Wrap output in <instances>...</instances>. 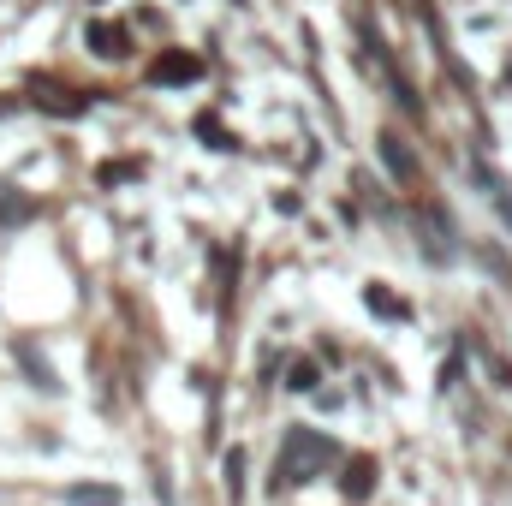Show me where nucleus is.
Wrapping results in <instances>:
<instances>
[{
	"label": "nucleus",
	"instance_id": "obj_1",
	"mask_svg": "<svg viewBox=\"0 0 512 506\" xmlns=\"http://www.w3.org/2000/svg\"><path fill=\"white\" fill-rule=\"evenodd\" d=\"M382 149H387V167H393L399 179H411V173H417V167H411V155L399 149V137H382Z\"/></svg>",
	"mask_w": 512,
	"mask_h": 506
}]
</instances>
